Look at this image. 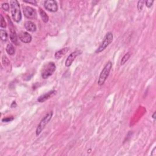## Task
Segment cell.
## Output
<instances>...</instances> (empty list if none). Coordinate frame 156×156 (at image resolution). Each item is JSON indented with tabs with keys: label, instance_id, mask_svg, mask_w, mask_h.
I'll return each mask as SVG.
<instances>
[{
	"label": "cell",
	"instance_id": "obj_1",
	"mask_svg": "<svg viewBox=\"0 0 156 156\" xmlns=\"http://www.w3.org/2000/svg\"><path fill=\"white\" fill-rule=\"evenodd\" d=\"M10 8L13 20L15 22L19 23L22 20V15L18 1L17 0H12V1H10Z\"/></svg>",
	"mask_w": 156,
	"mask_h": 156
},
{
	"label": "cell",
	"instance_id": "obj_2",
	"mask_svg": "<svg viewBox=\"0 0 156 156\" xmlns=\"http://www.w3.org/2000/svg\"><path fill=\"white\" fill-rule=\"evenodd\" d=\"M112 68V63L111 61H109V62H108L107 63V64L105 65L104 69H103L102 71L100 73L99 79L98 81V84L99 86L103 85L105 83L106 80H107L108 76H109Z\"/></svg>",
	"mask_w": 156,
	"mask_h": 156
},
{
	"label": "cell",
	"instance_id": "obj_3",
	"mask_svg": "<svg viewBox=\"0 0 156 156\" xmlns=\"http://www.w3.org/2000/svg\"><path fill=\"white\" fill-rule=\"evenodd\" d=\"M56 70V66L54 62H49L46 64L42 70L41 74L43 79H47L51 76H52L53 73L55 72Z\"/></svg>",
	"mask_w": 156,
	"mask_h": 156
},
{
	"label": "cell",
	"instance_id": "obj_4",
	"mask_svg": "<svg viewBox=\"0 0 156 156\" xmlns=\"http://www.w3.org/2000/svg\"><path fill=\"white\" fill-rule=\"evenodd\" d=\"M52 115H53V112L51 111V112L47 113L45 116L43 118V119L40 121V122L39 123V124L37 127V129H36V135L37 136H38V135H39L40 134H41V132L43 130V129L45 127V126L47 125V124H48L50 121V120L52 118Z\"/></svg>",
	"mask_w": 156,
	"mask_h": 156
},
{
	"label": "cell",
	"instance_id": "obj_5",
	"mask_svg": "<svg viewBox=\"0 0 156 156\" xmlns=\"http://www.w3.org/2000/svg\"><path fill=\"white\" fill-rule=\"evenodd\" d=\"M113 34L111 32H108L107 33V34L104 38L103 41L101 43L100 46L98 47V48L96 51V53H99L103 51L113 41Z\"/></svg>",
	"mask_w": 156,
	"mask_h": 156
},
{
	"label": "cell",
	"instance_id": "obj_6",
	"mask_svg": "<svg viewBox=\"0 0 156 156\" xmlns=\"http://www.w3.org/2000/svg\"><path fill=\"white\" fill-rule=\"evenodd\" d=\"M8 17V21L9 23V29H10V39L11 40V42L15 44V45H19V42L17 38V35L16 34L14 26L13 25V23L11 21V20L9 18V17Z\"/></svg>",
	"mask_w": 156,
	"mask_h": 156
},
{
	"label": "cell",
	"instance_id": "obj_7",
	"mask_svg": "<svg viewBox=\"0 0 156 156\" xmlns=\"http://www.w3.org/2000/svg\"><path fill=\"white\" fill-rule=\"evenodd\" d=\"M23 11L24 16L29 19H35L37 18L36 10L29 6H23Z\"/></svg>",
	"mask_w": 156,
	"mask_h": 156
},
{
	"label": "cell",
	"instance_id": "obj_8",
	"mask_svg": "<svg viewBox=\"0 0 156 156\" xmlns=\"http://www.w3.org/2000/svg\"><path fill=\"white\" fill-rule=\"evenodd\" d=\"M45 8L51 12H56L58 10V6L56 1L46 0L44 2Z\"/></svg>",
	"mask_w": 156,
	"mask_h": 156
},
{
	"label": "cell",
	"instance_id": "obj_9",
	"mask_svg": "<svg viewBox=\"0 0 156 156\" xmlns=\"http://www.w3.org/2000/svg\"><path fill=\"white\" fill-rule=\"evenodd\" d=\"M81 54V51L80 50H76L74 51V52H71L69 56L67 57L66 61H65V66L66 67H69L70 66L73 62L74 61V60H75L76 57L77 56H78L79 55H80V54Z\"/></svg>",
	"mask_w": 156,
	"mask_h": 156
},
{
	"label": "cell",
	"instance_id": "obj_10",
	"mask_svg": "<svg viewBox=\"0 0 156 156\" xmlns=\"http://www.w3.org/2000/svg\"><path fill=\"white\" fill-rule=\"evenodd\" d=\"M18 38L21 41L24 43H29L32 41V36L28 32L21 31L18 34Z\"/></svg>",
	"mask_w": 156,
	"mask_h": 156
},
{
	"label": "cell",
	"instance_id": "obj_11",
	"mask_svg": "<svg viewBox=\"0 0 156 156\" xmlns=\"http://www.w3.org/2000/svg\"><path fill=\"white\" fill-rule=\"evenodd\" d=\"M56 93V90H51L48 93H46L45 94H42L40 97H39L37 99V101L39 103H43L46 100H48V99L51 98L52 96H54V94Z\"/></svg>",
	"mask_w": 156,
	"mask_h": 156
},
{
	"label": "cell",
	"instance_id": "obj_12",
	"mask_svg": "<svg viewBox=\"0 0 156 156\" xmlns=\"http://www.w3.org/2000/svg\"><path fill=\"white\" fill-rule=\"evenodd\" d=\"M24 26L27 31L31 32H35L37 30V26L35 23L31 21L26 22L24 24Z\"/></svg>",
	"mask_w": 156,
	"mask_h": 156
},
{
	"label": "cell",
	"instance_id": "obj_13",
	"mask_svg": "<svg viewBox=\"0 0 156 156\" xmlns=\"http://www.w3.org/2000/svg\"><path fill=\"white\" fill-rule=\"evenodd\" d=\"M70 50V48L69 47H65L64 48L61 49L59 51H57L56 53H55V58L56 59H60L61 57H62L64 56H65V54L69 52V51Z\"/></svg>",
	"mask_w": 156,
	"mask_h": 156
},
{
	"label": "cell",
	"instance_id": "obj_14",
	"mask_svg": "<svg viewBox=\"0 0 156 156\" xmlns=\"http://www.w3.org/2000/svg\"><path fill=\"white\" fill-rule=\"evenodd\" d=\"M39 13H40V17H41L43 22L44 23H47L49 21V17L47 15V13L41 8H39Z\"/></svg>",
	"mask_w": 156,
	"mask_h": 156
},
{
	"label": "cell",
	"instance_id": "obj_15",
	"mask_svg": "<svg viewBox=\"0 0 156 156\" xmlns=\"http://www.w3.org/2000/svg\"><path fill=\"white\" fill-rule=\"evenodd\" d=\"M6 51L8 54H9L10 56H13V54H15V50L14 48V46H13L12 44H8L6 46Z\"/></svg>",
	"mask_w": 156,
	"mask_h": 156
},
{
	"label": "cell",
	"instance_id": "obj_16",
	"mask_svg": "<svg viewBox=\"0 0 156 156\" xmlns=\"http://www.w3.org/2000/svg\"><path fill=\"white\" fill-rule=\"evenodd\" d=\"M131 56V52H127V53L125 54V55L123 57V58L121 59V62H120L121 65H125V64L127 62V61L129 60V59L130 58Z\"/></svg>",
	"mask_w": 156,
	"mask_h": 156
},
{
	"label": "cell",
	"instance_id": "obj_17",
	"mask_svg": "<svg viewBox=\"0 0 156 156\" xmlns=\"http://www.w3.org/2000/svg\"><path fill=\"white\" fill-rule=\"evenodd\" d=\"M8 34L6 30H4V29L0 30V37H1L2 41L6 42L7 39H8Z\"/></svg>",
	"mask_w": 156,
	"mask_h": 156
},
{
	"label": "cell",
	"instance_id": "obj_18",
	"mask_svg": "<svg viewBox=\"0 0 156 156\" xmlns=\"http://www.w3.org/2000/svg\"><path fill=\"white\" fill-rule=\"evenodd\" d=\"M144 3H145V1H142V0H140V1H139L138 2L137 8H138V10L139 11H141V10H142V9H143V6H144Z\"/></svg>",
	"mask_w": 156,
	"mask_h": 156
},
{
	"label": "cell",
	"instance_id": "obj_19",
	"mask_svg": "<svg viewBox=\"0 0 156 156\" xmlns=\"http://www.w3.org/2000/svg\"><path fill=\"white\" fill-rule=\"evenodd\" d=\"M0 17H1V23H0V26H1V28H5L6 27V23L5 22V20L2 15H0Z\"/></svg>",
	"mask_w": 156,
	"mask_h": 156
},
{
	"label": "cell",
	"instance_id": "obj_20",
	"mask_svg": "<svg viewBox=\"0 0 156 156\" xmlns=\"http://www.w3.org/2000/svg\"><path fill=\"white\" fill-rule=\"evenodd\" d=\"M2 9L5 11H8L9 10V4L8 3H5L2 4Z\"/></svg>",
	"mask_w": 156,
	"mask_h": 156
},
{
	"label": "cell",
	"instance_id": "obj_21",
	"mask_svg": "<svg viewBox=\"0 0 156 156\" xmlns=\"http://www.w3.org/2000/svg\"><path fill=\"white\" fill-rule=\"evenodd\" d=\"M153 3H154V1H151V0H148V1L145 2L146 6L148 7V8H151Z\"/></svg>",
	"mask_w": 156,
	"mask_h": 156
},
{
	"label": "cell",
	"instance_id": "obj_22",
	"mask_svg": "<svg viewBox=\"0 0 156 156\" xmlns=\"http://www.w3.org/2000/svg\"><path fill=\"white\" fill-rule=\"evenodd\" d=\"M13 120V117H6L2 120L3 122H10Z\"/></svg>",
	"mask_w": 156,
	"mask_h": 156
},
{
	"label": "cell",
	"instance_id": "obj_23",
	"mask_svg": "<svg viewBox=\"0 0 156 156\" xmlns=\"http://www.w3.org/2000/svg\"><path fill=\"white\" fill-rule=\"evenodd\" d=\"M24 3H29V4H32L34 5H36L37 4V1H35V0H30V1H23Z\"/></svg>",
	"mask_w": 156,
	"mask_h": 156
},
{
	"label": "cell",
	"instance_id": "obj_24",
	"mask_svg": "<svg viewBox=\"0 0 156 156\" xmlns=\"http://www.w3.org/2000/svg\"><path fill=\"white\" fill-rule=\"evenodd\" d=\"M155 113L154 112V114H153V118H155Z\"/></svg>",
	"mask_w": 156,
	"mask_h": 156
}]
</instances>
